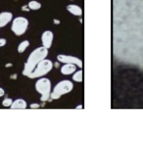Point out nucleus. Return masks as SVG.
<instances>
[{
	"mask_svg": "<svg viewBox=\"0 0 143 148\" xmlns=\"http://www.w3.org/2000/svg\"><path fill=\"white\" fill-rule=\"evenodd\" d=\"M47 55H48V49H46L43 46L37 47L36 49H34L29 54V56L27 57V62L25 63L24 69H23V75L26 77H29V74L36 67V65L43 59L46 58Z\"/></svg>",
	"mask_w": 143,
	"mask_h": 148,
	"instance_id": "obj_1",
	"label": "nucleus"
},
{
	"mask_svg": "<svg viewBox=\"0 0 143 148\" xmlns=\"http://www.w3.org/2000/svg\"><path fill=\"white\" fill-rule=\"evenodd\" d=\"M36 90L38 92L40 96V100L42 102L48 101L51 94V82L47 77H39L36 82Z\"/></svg>",
	"mask_w": 143,
	"mask_h": 148,
	"instance_id": "obj_2",
	"label": "nucleus"
},
{
	"mask_svg": "<svg viewBox=\"0 0 143 148\" xmlns=\"http://www.w3.org/2000/svg\"><path fill=\"white\" fill-rule=\"evenodd\" d=\"M6 43H7V40H6V39L3 38V37H1V38H0V47L5 46V45H6Z\"/></svg>",
	"mask_w": 143,
	"mask_h": 148,
	"instance_id": "obj_16",
	"label": "nucleus"
},
{
	"mask_svg": "<svg viewBox=\"0 0 143 148\" xmlns=\"http://www.w3.org/2000/svg\"><path fill=\"white\" fill-rule=\"evenodd\" d=\"M73 88H74V84L71 81H69V79L61 81L55 85L54 89L52 90L51 94H50V98L52 100L59 99L63 95L71 92Z\"/></svg>",
	"mask_w": 143,
	"mask_h": 148,
	"instance_id": "obj_4",
	"label": "nucleus"
},
{
	"mask_svg": "<svg viewBox=\"0 0 143 148\" xmlns=\"http://www.w3.org/2000/svg\"><path fill=\"white\" fill-rule=\"evenodd\" d=\"M10 77H11L12 79H17V75H16V74H15V75H12V76Z\"/></svg>",
	"mask_w": 143,
	"mask_h": 148,
	"instance_id": "obj_20",
	"label": "nucleus"
},
{
	"mask_svg": "<svg viewBox=\"0 0 143 148\" xmlns=\"http://www.w3.org/2000/svg\"><path fill=\"white\" fill-rule=\"evenodd\" d=\"M54 34L51 31H45L41 36V42L42 46L45 47L46 49H49L52 46V42H53Z\"/></svg>",
	"mask_w": 143,
	"mask_h": 148,
	"instance_id": "obj_7",
	"label": "nucleus"
},
{
	"mask_svg": "<svg viewBox=\"0 0 143 148\" xmlns=\"http://www.w3.org/2000/svg\"><path fill=\"white\" fill-rule=\"evenodd\" d=\"M27 107V104L26 100H24L22 98L13 100V103L10 106V108H12V109H26Z\"/></svg>",
	"mask_w": 143,
	"mask_h": 148,
	"instance_id": "obj_11",
	"label": "nucleus"
},
{
	"mask_svg": "<svg viewBox=\"0 0 143 148\" xmlns=\"http://www.w3.org/2000/svg\"><path fill=\"white\" fill-rule=\"evenodd\" d=\"M67 10L70 12L71 14H73L74 16H81L82 15V9L79 5H76V4H70L67 6Z\"/></svg>",
	"mask_w": 143,
	"mask_h": 148,
	"instance_id": "obj_10",
	"label": "nucleus"
},
{
	"mask_svg": "<svg viewBox=\"0 0 143 148\" xmlns=\"http://www.w3.org/2000/svg\"><path fill=\"white\" fill-rule=\"evenodd\" d=\"M29 27V20L25 17H16L12 20L11 31L17 36H21L26 34Z\"/></svg>",
	"mask_w": 143,
	"mask_h": 148,
	"instance_id": "obj_5",
	"label": "nucleus"
},
{
	"mask_svg": "<svg viewBox=\"0 0 143 148\" xmlns=\"http://www.w3.org/2000/svg\"><path fill=\"white\" fill-rule=\"evenodd\" d=\"M22 11H27V12H29V11H31V10H29V8L27 7V5H25V6H23V7H22Z\"/></svg>",
	"mask_w": 143,
	"mask_h": 148,
	"instance_id": "obj_17",
	"label": "nucleus"
},
{
	"mask_svg": "<svg viewBox=\"0 0 143 148\" xmlns=\"http://www.w3.org/2000/svg\"><path fill=\"white\" fill-rule=\"evenodd\" d=\"M5 67H6V68L12 67V64H11V63H9V64H6V65H5Z\"/></svg>",
	"mask_w": 143,
	"mask_h": 148,
	"instance_id": "obj_21",
	"label": "nucleus"
},
{
	"mask_svg": "<svg viewBox=\"0 0 143 148\" xmlns=\"http://www.w3.org/2000/svg\"><path fill=\"white\" fill-rule=\"evenodd\" d=\"M27 7L29 8V10H39L41 8V3L36 1V0H31V1L29 2Z\"/></svg>",
	"mask_w": 143,
	"mask_h": 148,
	"instance_id": "obj_12",
	"label": "nucleus"
},
{
	"mask_svg": "<svg viewBox=\"0 0 143 148\" xmlns=\"http://www.w3.org/2000/svg\"><path fill=\"white\" fill-rule=\"evenodd\" d=\"M29 107H31V109H34V108L36 109V108H39L40 106H39V104H31V106H29Z\"/></svg>",
	"mask_w": 143,
	"mask_h": 148,
	"instance_id": "obj_19",
	"label": "nucleus"
},
{
	"mask_svg": "<svg viewBox=\"0 0 143 148\" xmlns=\"http://www.w3.org/2000/svg\"><path fill=\"white\" fill-rule=\"evenodd\" d=\"M57 60L60 63H64V64H75L76 66L82 68L83 64L81 59H79L77 57L71 56V55H65V54H60L57 56Z\"/></svg>",
	"mask_w": 143,
	"mask_h": 148,
	"instance_id": "obj_6",
	"label": "nucleus"
},
{
	"mask_svg": "<svg viewBox=\"0 0 143 148\" xmlns=\"http://www.w3.org/2000/svg\"><path fill=\"white\" fill-rule=\"evenodd\" d=\"M52 69H53V62L45 58L36 65L34 71L29 74V79H39L51 72Z\"/></svg>",
	"mask_w": 143,
	"mask_h": 148,
	"instance_id": "obj_3",
	"label": "nucleus"
},
{
	"mask_svg": "<svg viewBox=\"0 0 143 148\" xmlns=\"http://www.w3.org/2000/svg\"><path fill=\"white\" fill-rule=\"evenodd\" d=\"M29 46V40H24L18 45V48H17V50H18L19 53H24Z\"/></svg>",
	"mask_w": 143,
	"mask_h": 148,
	"instance_id": "obj_14",
	"label": "nucleus"
},
{
	"mask_svg": "<svg viewBox=\"0 0 143 148\" xmlns=\"http://www.w3.org/2000/svg\"><path fill=\"white\" fill-rule=\"evenodd\" d=\"M54 23H56V25H59V24H60V21H57V20H54Z\"/></svg>",
	"mask_w": 143,
	"mask_h": 148,
	"instance_id": "obj_22",
	"label": "nucleus"
},
{
	"mask_svg": "<svg viewBox=\"0 0 143 148\" xmlns=\"http://www.w3.org/2000/svg\"><path fill=\"white\" fill-rule=\"evenodd\" d=\"M77 70V66L75 64H64L61 67V73L65 76H69V75H73Z\"/></svg>",
	"mask_w": 143,
	"mask_h": 148,
	"instance_id": "obj_9",
	"label": "nucleus"
},
{
	"mask_svg": "<svg viewBox=\"0 0 143 148\" xmlns=\"http://www.w3.org/2000/svg\"><path fill=\"white\" fill-rule=\"evenodd\" d=\"M81 108L82 109V105H79V106L77 107V109H81Z\"/></svg>",
	"mask_w": 143,
	"mask_h": 148,
	"instance_id": "obj_23",
	"label": "nucleus"
},
{
	"mask_svg": "<svg viewBox=\"0 0 143 148\" xmlns=\"http://www.w3.org/2000/svg\"><path fill=\"white\" fill-rule=\"evenodd\" d=\"M4 94H5V90L2 87H0V97L4 96Z\"/></svg>",
	"mask_w": 143,
	"mask_h": 148,
	"instance_id": "obj_18",
	"label": "nucleus"
},
{
	"mask_svg": "<svg viewBox=\"0 0 143 148\" xmlns=\"http://www.w3.org/2000/svg\"><path fill=\"white\" fill-rule=\"evenodd\" d=\"M13 103V99L10 98V97H5V98L2 100V105L4 107H10Z\"/></svg>",
	"mask_w": 143,
	"mask_h": 148,
	"instance_id": "obj_15",
	"label": "nucleus"
},
{
	"mask_svg": "<svg viewBox=\"0 0 143 148\" xmlns=\"http://www.w3.org/2000/svg\"><path fill=\"white\" fill-rule=\"evenodd\" d=\"M73 79L74 82H81L83 81V73L81 70V71H77L73 74Z\"/></svg>",
	"mask_w": 143,
	"mask_h": 148,
	"instance_id": "obj_13",
	"label": "nucleus"
},
{
	"mask_svg": "<svg viewBox=\"0 0 143 148\" xmlns=\"http://www.w3.org/2000/svg\"><path fill=\"white\" fill-rule=\"evenodd\" d=\"M13 20V14L11 12L4 11L0 13V27H6L9 23L12 22Z\"/></svg>",
	"mask_w": 143,
	"mask_h": 148,
	"instance_id": "obj_8",
	"label": "nucleus"
}]
</instances>
